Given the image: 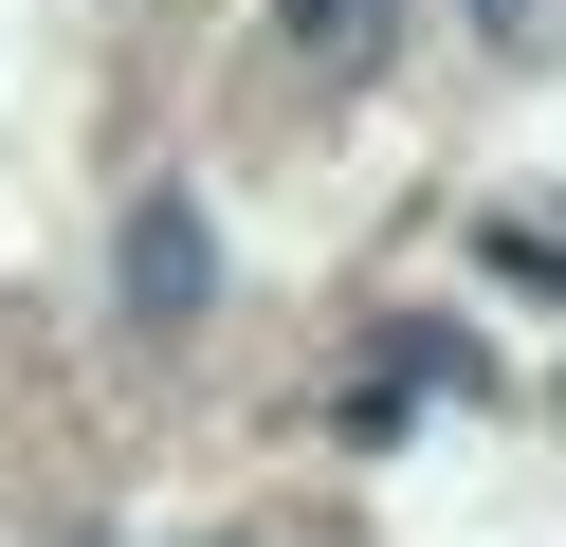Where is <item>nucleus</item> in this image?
<instances>
[{"instance_id": "1", "label": "nucleus", "mask_w": 566, "mask_h": 547, "mask_svg": "<svg viewBox=\"0 0 566 547\" xmlns=\"http://www.w3.org/2000/svg\"><path fill=\"white\" fill-rule=\"evenodd\" d=\"M201 292H220V255H201V201H128V311L184 328Z\"/></svg>"}, {"instance_id": "2", "label": "nucleus", "mask_w": 566, "mask_h": 547, "mask_svg": "<svg viewBox=\"0 0 566 547\" xmlns=\"http://www.w3.org/2000/svg\"><path fill=\"white\" fill-rule=\"evenodd\" d=\"M274 36H293V73H329V92H347V73L402 55V0H274Z\"/></svg>"}]
</instances>
